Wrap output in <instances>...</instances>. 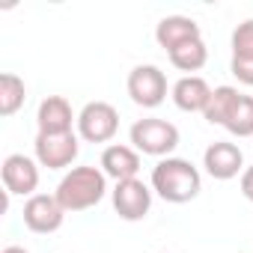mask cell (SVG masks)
<instances>
[{"label": "cell", "mask_w": 253, "mask_h": 253, "mask_svg": "<svg viewBox=\"0 0 253 253\" xmlns=\"http://www.w3.org/2000/svg\"><path fill=\"white\" fill-rule=\"evenodd\" d=\"M203 188L200 170L185 158H161L152 167V191L167 203H191Z\"/></svg>", "instance_id": "obj_1"}, {"label": "cell", "mask_w": 253, "mask_h": 253, "mask_svg": "<svg viewBox=\"0 0 253 253\" xmlns=\"http://www.w3.org/2000/svg\"><path fill=\"white\" fill-rule=\"evenodd\" d=\"M104 194H107V176L98 167H72L54 191V197L66 209V214L86 211V209L98 206L104 200Z\"/></svg>", "instance_id": "obj_2"}, {"label": "cell", "mask_w": 253, "mask_h": 253, "mask_svg": "<svg viewBox=\"0 0 253 253\" xmlns=\"http://www.w3.org/2000/svg\"><path fill=\"white\" fill-rule=\"evenodd\" d=\"M131 143L137 152L152 158H170V152L179 146V128L167 119H137L131 125Z\"/></svg>", "instance_id": "obj_3"}, {"label": "cell", "mask_w": 253, "mask_h": 253, "mask_svg": "<svg viewBox=\"0 0 253 253\" xmlns=\"http://www.w3.org/2000/svg\"><path fill=\"white\" fill-rule=\"evenodd\" d=\"M119 131V110L107 101H89L78 113V137L86 143H110Z\"/></svg>", "instance_id": "obj_4"}, {"label": "cell", "mask_w": 253, "mask_h": 253, "mask_svg": "<svg viewBox=\"0 0 253 253\" xmlns=\"http://www.w3.org/2000/svg\"><path fill=\"white\" fill-rule=\"evenodd\" d=\"M128 95H131V101L137 107H146V110L164 104V98H167V75L152 63L134 66L128 72Z\"/></svg>", "instance_id": "obj_5"}, {"label": "cell", "mask_w": 253, "mask_h": 253, "mask_svg": "<svg viewBox=\"0 0 253 253\" xmlns=\"http://www.w3.org/2000/svg\"><path fill=\"white\" fill-rule=\"evenodd\" d=\"M113 209L122 220H143L152 209V188L143 179H125L113 188Z\"/></svg>", "instance_id": "obj_6"}, {"label": "cell", "mask_w": 253, "mask_h": 253, "mask_svg": "<svg viewBox=\"0 0 253 253\" xmlns=\"http://www.w3.org/2000/svg\"><path fill=\"white\" fill-rule=\"evenodd\" d=\"M33 149H36L39 167L66 170V167H72V161L78 158L81 143H78V134H75V131H69V134H36Z\"/></svg>", "instance_id": "obj_7"}, {"label": "cell", "mask_w": 253, "mask_h": 253, "mask_svg": "<svg viewBox=\"0 0 253 253\" xmlns=\"http://www.w3.org/2000/svg\"><path fill=\"white\" fill-rule=\"evenodd\" d=\"M66 220V209L60 206V200L54 194H33L24 203V226L36 235H51L63 226Z\"/></svg>", "instance_id": "obj_8"}, {"label": "cell", "mask_w": 253, "mask_h": 253, "mask_svg": "<svg viewBox=\"0 0 253 253\" xmlns=\"http://www.w3.org/2000/svg\"><path fill=\"white\" fill-rule=\"evenodd\" d=\"M0 176H3V188L6 194L12 197H33L36 188H39V161L15 152V155H6L3 158V167H0Z\"/></svg>", "instance_id": "obj_9"}, {"label": "cell", "mask_w": 253, "mask_h": 253, "mask_svg": "<svg viewBox=\"0 0 253 253\" xmlns=\"http://www.w3.org/2000/svg\"><path fill=\"white\" fill-rule=\"evenodd\" d=\"M203 167L211 179L217 182H229L238 173H244V155L235 143L229 140H214L206 152H203Z\"/></svg>", "instance_id": "obj_10"}, {"label": "cell", "mask_w": 253, "mask_h": 253, "mask_svg": "<svg viewBox=\"0 0 253 253\" xmlns=\"http://www.w3.org/2000/svg\"><path fill=\"white\" fill-rule=\"evenodd\" d=\"M72 122H78V116L72 113V104L63 95H48L36 110L39 134H69Z\"/></svg>", "instance_id": "obj_11"}, {"label": "cell", "mask_w": 253, "mask_h": 253, "mask_svg": "<svg viewBox=\"0 0 253 253\" xmlns=\"http://www.w3.org/2000/svg\"><path fill=\"white\" fill-rule=\"evenodd\" d=\"M101 173L113 182H125V179H137L140 173V152L134 146H122V143H110L101 152Z\"/></svg>", "instance_id": "obj_12"}, {"label": "cell", "mask_w": 253, "mask_h": 253, "mask_svg": "<svg viewBox=\"0 0 253 253\" xmlns=\"http://www.w3.org/2000/svg\"><path fill=\"white\" fill-rule=\"evenodd\" d=\"M194 39H203V33H200V24H197L194 18H188V15H167V18H161L158 27H155V42H158L167 54L176 51V48L185 45V42H194Z\"/></svg>", "instance_id": "obj_13"}, {"label": "cell", "mask_w": 253, "mask_h": 253, "mask_svg": "<svg viewBox=\"0 0 253 253\" xmlns=\"http://www.w3.org/2000/svg\"><path fill=\"white\" fill-rule=\"evenodd\" d=\"M211 86L206 84V78L200 75H185L182 81L173 84V104L185 113H206L209 98H211Z\"/></svg>", "instance_id": "obj_14"}, {"label": "cell", "mask_w": 253, "mask_h": 253, "mask_svg": "<svg viewBox=\"0 0 253 253\" xmlns=\"http://www.w3.org/2000/svg\"><path fill=\"white\" fill-rule=\"evenodd\" d=\"M24 98H27V86L15 72L0 75V116H15L24 107Z\"/></svg>", "instance_id": "obj_15"}, {"label": "cell", "mask_w": 253, "mask_h": 253, "mask_svg": "<svg viewBox=\"0 0 253 253\" xmlns=\"http://www.w3.org/2000/svg\"><path fill=\"white\" fill-rule=\"evenodd\" d=\"M167 57H170V63H173L179 72H200V69L209 63V48H206L203 39H194V42L179 45V48L170 51Z\"/></svg>", "instance_id": "obj_16"}, {"label": "cell", "mask_w": 253, "mask_h": 253, "mask_svg": "<svg viewBox=\"0 0 253 253\" xmlns=\"http://www.w3.org/2000/svg\"><path fill=\"white\" fill-rule=\"evenodd\" d=\"M223 128L232 137H253V95H238L232 113L223 122Z\"/></svg>", "instance_id": "obj_17"}, {"label": "cell", "mask_w": 253, "mask_h": 253, "mask_svg": "<svg viewBox=\"0 0 253 253\" xmlns=\"http://www.w3.org/2000/svg\"><path fill=\"white\" fill-rule=\"evenodd\" d=\"M238 89L235 86H214V92H211V98H209V107H206V122H211V125H223L226 122V116L232 113V107H235V101H238Z\"/></svg>", "instance_id": "obj_18"}, {"label": "cell", "mask_w": 253, "mask_h": 253, "mask_svg": "<svg viewBox=\"0 0 253 253\" xmlns=\"http://www.w3.org/2000/svg\"><path fill=\"white\" fill-rule=\"evenodd\" d=\"M232 57H253V18L232 30Z\"/></svg>", "instance_id": "obj_19"}, {"label": "cell", "mask_w": 253, "mask_h": 253, "mask_svg": "<svg viewBox=\"0 0 253 253\" xmlns=\"http://www.w3.org/2000/svg\"><path fill=\"white\" fill-rule=\"evenodd\" d=\"M229 72L238 78V84H244V86H253V57H232V63H229Z\"/></svg>", "instance_id": "obj_20"}, {"label": "cell", "mask_w": 253, "mask_h": 253, "mask_svg": "<svg viewBox=\"0 0 253 253\" xmlns=\"http://www.w3.org/2000/svg\"><path fill=\"white\" fill-rule=\"evenodd\" d=\"M241 194H244V200L253 203V164L244 167V173H241Z\"/></svg>", "instance_id": "obj_21"}, {"label": "cell", "mask_w": 253, "mask_h": 253, "mask_svg": "<svg viewBox=\"0 0 253 253\" xmlns=\"http://www.w3.org/2000/svg\"><path fill=\"white\" fill-rule=\"evenodd\" d=\"M0 253H27V250H24V247H18V244H9V247H3Z\"/></svg>", "instance_id": "obj_22"}]
</instances>
